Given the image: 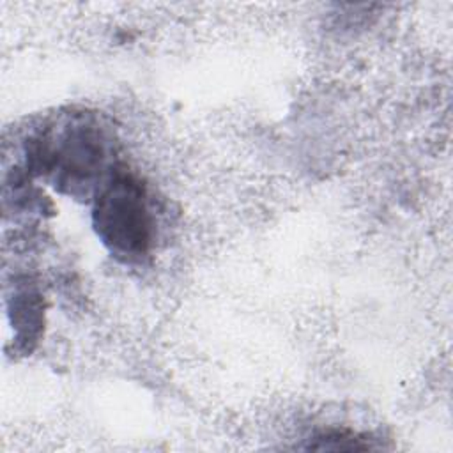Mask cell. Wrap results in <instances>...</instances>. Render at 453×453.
<instances>
[{"mask_svg":"<svg viewBox=\"0 0 453 453\" xmlns=\"http://www.w3.org/2000/svg\"><path fill=\"white\" fill-rule=\"evenodd\" d=\"M92 223L117 258L142 260L150 250L154 232L142 180L124 166H115L96 189Z\"/></svg>","mask_w":453,"mask_h":453,"instance_id":"7a4b0ae2","label":"cell"},{"mask_svg":"<svg viewBox=\"0 0 453 453\" xmlns=\"http://www.w3.org/2000/svg\"><path fill=\"white\" fill-rule=\"evenodd\" d=\"M28 161L55 188L78 196L99 188L113 154V134L103 120L85 110L58 113L41 127L27 147Z\"/></svg>","mask_w":453,"mask_h":453,"instance_id":"6da1fadb","label":"cell"},{"mask_svg":"<svg viewBox=\"0 0 453 453\" xmlns=\"http://www.w3.org/2000/svg\"><path fill=\"white\" fill-rule=\"evenodd\" d=\"M366 435L347 430H329L313 437L308 448L313 449H370L372 444Z\"/></svg>","mask_w":453,"mask_h":453,"instance_id":"3957f363","label":"cell"}]
</instances>
